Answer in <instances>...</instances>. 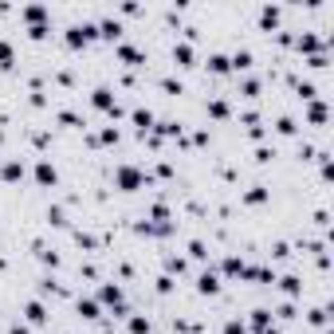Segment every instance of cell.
Here are the masks:
<instances>
[{"label": "cell", "mask_w": 334, "mask_h": 334, "mask_svg": "<svg viewBox=\"0 0 334 334\" xmlns=\"http://www.w3.org/2000/svg\"><path fill=\"white\" fill-rule=\"evenodd\" d=\"M114 177H118V185H122V189H138V185H142V173H138V169H130V166H122Z\"/></svg>", "instance_id": "6da1fadb"}, {"label": "cell", "mask_w": 334, "mask_h": 334, "mask_svg": "<svg viewBox=\"0 0 334 334\" xmlns=\"http://www.w3.org/2000/svg\"><path fill=\"white\" fill-rule=\"evenodd\" d=\"M36 181H40V185H56V166L40 162V166H36Z\"/></svg>", "instance_id": "7a4b0ae2"}, {"label": "cell", "mask_w": 334, "mask_h": 334, "mask_svg": "<svg viewBox=\"0 0 334 334\" xmlns=\"http://www.w3.org/2000/svg\"><path fill=\"white\" fill-rule=\"evenodd\" d=\"M24 315H28V323H36V327H40V323L48 319V311H44V303H28V311H24Z\"/></svg>", "instance_id": "3957f363"}, {"label": "cell", "mask_w": 334, "mask_h": 334, "mask_svg": "<svg viewBox=\"0 0 334 334\" xmlns=\"http://www.w3.org/2000/svg\"><path fill=\"white\" fill-rule=\"evenodd\" d=\"M95 107H103V111H114V114H118V107H114V99H111V91H95Z\"/></svg>", "instance_id": "277c9868"}, {"label": "cell", "mask_w": 334, "mask_h": 334, "mask_svg": "<svg viewBox=\"0 0 334 334\" xmlns=\"http://www.w3.org/2000/svg\"><path fill=\"white\" fill-rule=\"evenodd\" d=\"M79 315H83V319H99V307H95L91 299H79Z\"/></svg>", "instance_id": "5b68a950"}, {"label": "cell", "mask_w": 334, "mask_h": 334, "mask_svg": "<svg viewBox=\"0 0 334 334\" xmlns=\"http://www.w3.org/2000/svg\"><path fill=\"white\" fill-rule=\"evenodd\" d=\"M20 177H24V169L16 166V162H8V166H4V181H20Z\"/></svg>", "instance_id": "8992f818"}, {"label": "cell", "mask_w": 334, "mask_h": 334, "mask_svg": "<svg viewBox=\"0 0 334 334\" xmlns=\"http://www.w3.org/2000/svg\"><path fill=\"white\" fill-rule=\"evenodd\" d=\"M217 287H221V283H217V276H213V272H209V276H201V291H205V295H213Z\"/></svg>", "instance_id": "52a82bcc"}, {"label": "cell", "mask_w": 334, "mask_h": 334, "mask_svg": "<svg viewBox=\"0 0 334 334\" xmlns=\"http://www.w3.org/2000/svg\"><path fill=\"white\" fill-rule=\"evenodd\" d=\"M134 122H138V126H142V130H146V126H150V122H154V114H150V111H142V107H138V111H134Z\"/></svg>", "instance_id": "ba28073f"}, {"label": "cell", "mask_w": 334, "mask_h": 334, "mask_svg": "<svg viewBox=\"0 0 334 334\" xmlns=\"http://www.w3.org/2000/svg\"><path fill=\"white\" fill-rule=\"evenodd\" d=\"M103 299H107V303H118V299H122V291H118L114 283H107V287H103Z\"/></svg>", "instance_id": "9c48e42d"}, {"label": "cell", "mask_w": 334, "mask_h": 334, "mask_svg": "<svg viewBox=\"0 0 334 334\" xmlns=\"http://www.w3.org/2000/svg\"><path fill=\"white\" fill-rule=\"evenodd\" d=\"M173 59H181V63H189V59H193V52H189V48L181 44V48H173Z\"/></svg>", "instance_id": "30bf717a"}, {"label": "cell", "mask_w": 334, "mask_h": 334, "mask_svg": "<svg viewBox=\"0 0 334 334\" xmlns=\"http://www.w3.org/2000/svg\"><path fill=\"white\" fill-rule=\"evenodd\" d=\"M209 67H213V71H228V59H224V56H213V59H209Z\"/></svg>", "instance_id": "8fae6325"}, {"label": "cell", "mask_w": 334, "mask_h": 334, "mask_svg": "<svg viewBox=\"0 0 334 334\" xmlns=\"http://www.w3.org/2000/svg\"><path fill=\"white\" fill-rule=\"evenodd\" d=\"M264 197H268V193H264V189H252V193H248V197H244V201H248V205H260V201H264Z\"/></svg>", "instance_id": "7c38bea8"}, {"label": "cell", "mask_w": 334, "mask_h": 334, "mask_svg": "<svg viewBox=\"0 0 334 334\" xmlns=\"http://www.w3.org/2000/svg\"><path fill=\"white\" fill-rule=\"evenodd\" d=\"M130 331H134V334H146V331H150V323H146V319H134V323H130Z\"/></svg>", "instance_id": "4fadbf2b"}, {"label": "cell", "mask_w": 334, "mask_h": 334, "mask_svg": "<svg viewBox=\"0 0 334 334\" xmlns=\"http://www.w3.org/2000/svg\"><path fill=\"white\" fill-rule=\"evenodd\" d=\"M232 63H236V71H240V67H248V63H252V56H248V52H236V59H232Z\"/></svg>", "instance_id": "5bb4252c"}, {"label": "cell", "mask_w": 334, "mask_h": 334, "mask_svg": "<svg viewBox=\"0 0 334 334\" xmlns=\"http://www.w3.org/2000/svg\"><path fill=\"white\" fill-rule=\"evenodd\" d=\"M283 291H287V295H295V291H299V279L287 276V279H283Z\"/></svg>", "instance_id": "9a60e30c"}, {"label": "cell", "mask_w": 334, "mask_h": 334, "mask_svg": "<svg viewBox=\"0 0 334 334\" xmlns=\"http://www.w3.org/2000/svg\"><path fill=\"white\" fill-rule=\"evenodd\" d=\"M0 63H4V67L12 63V48H8V44H0Z\"/></svg>", "instance_id": "2e32d148"}, {"label": "cell", "mask_w": 334, "mask_h": 334, "mask_svg": "<svg viewBox=\"0 0 334 334\" xmlns=\"http://www.w3.org/2000/svg\"><path fill=\"white\" fill-rule=\"evenodd\" d=\"M122 59H126V63H138V59H142V56H138L134 48H122Z\"/></svg>", "instance_id": "e0dca14e"}, {"label": "cell", "mask_w": 334, "mask_h": 334, "mask_svg": "<svg viewBox=\"0 0 334 334\" xmlns=\"http://www.w3.org/2000/svg\"><path fill=\"white\" fill-rule=\"evenodd\" d=\"M12 334H28V331H24V327H12Z\"/></svg>", "instance_id": "ac0fdd59"}]
</instances>
